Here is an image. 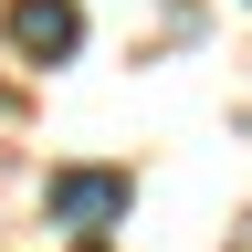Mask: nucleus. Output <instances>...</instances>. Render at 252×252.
I'll list each match as a JSON object with an SVG mask.
<instances>
[{
  "instance_id": "f257e3e1",
  "label": "nucleus",
  "mask_w": 252,
  "mask_h": 252,
  "mask_svg": "<svg viewBox=\"0 0 252 252\" xmlns=\"http://www.w3.org/2000/svg\"><path fill=\"white\" fill-rule=\"evenodd\" d=\"M42 200H53V220H63V231H105V220H126V200H137V189H126L116 168H63Z\"/></svg>"
},
{
  "instance_id": "f03ea898",
  "label": "nucleus",
  "mask_w": 252,
  "mask_h": 252,
  "mask_svg": "<svg viewBox=\"0 0 252 252\" xmlns=\"http://www.w3.org/2000/svg\"><path fill=\"white\" fill-rule=\"evenodd\" d=\"M11 42L32 63H63V53L84 42V11H74V0H11Z\"/></svg>"
},
{
  "instance_id": "7ed1b4c3",
  "label": "nucleus",
  "mask_w": 252,
  "mask_h": 252,
  "mask_svg": "<svg viewBox=\"0 0 252 252\" xmlns=\"http://www.w3.org/2000/svg\"><path fill=\"white\" fill-rule=\"evenodd\" d=\"M231 252H252V220H242V231H231Z\"/></svg>"
}]
</instances>
